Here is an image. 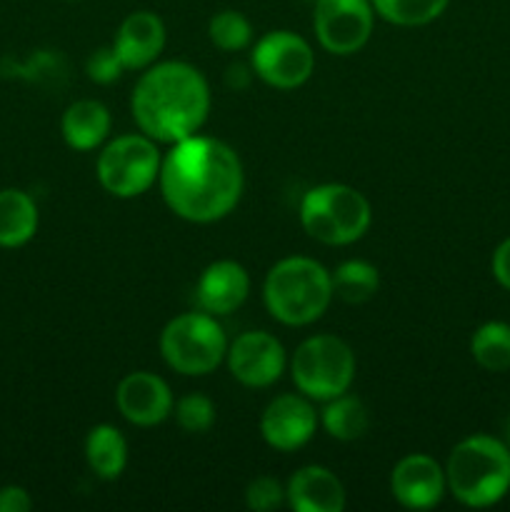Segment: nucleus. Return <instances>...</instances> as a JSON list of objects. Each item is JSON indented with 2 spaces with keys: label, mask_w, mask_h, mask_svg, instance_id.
I'll return each mask as SVG.
<instances>
[{
  "label": "nucleus",
  "mask_w": 510,
  "mask_h": 512,
  "mask_svg": "<svg viewBox=\"0 0 510 512\" xmlns=\"http://www.w3.org/2000/svg\"><path fill=\"white\" fill-rule=\"evenodd\" d=\"M158 185L170 213L208 225L233 213L243 195L245 173L228 143L195 133L170 145L160 163Z\"/></svg>",
  "instance_id": "obj_1"
},
{
  "label": "nucleus",
  "mask_w": 510,
  "mask_h": 512,
  "mask_svg": "<svg viewBox=\"0 0 510 512\" xmlns=\"http://www.w3.org/2000/svg\"><path fill=\"white\" fill-rule=\"evenodd\" d=\"M210 85L183 60L153 63L140 73L130 95V113L143 135L173 145L200 133L210 115Z\"/></svg>",
  "instance_id": "obj_2"
},
{
  "label": "nucleus",
  "mask_w": 510,
  "mask_h": 512,
  "mask_svg": "<svg viewBox=\"0 0 510 512\" xmlns=\"http://www.w3.org/2000/svg\"><path fill=\"white\" fill-rule=\"evenodd\" d=\"M333 278L323 263L305 255H290L268 270L263 303L270 318L288 328H305L325 315L333 303Z\"/></svg>",
  "instance_id": "obj_3"
},
{
  "label": "nucleus",
  "mask_w": 510,
  "mask_h": 512,
  "mask_svg": "<svg viewBox=\"0 0 510 512\" xmlns=\"http://www.w3.org/2000/svg\"><path fill=\"white\" fill-rule=\"evenodd\" d=\"M443 468L448 493L465 508H493L510 493V450L493 435L463 438Z\"/></svg>",
  "instance_id": "obj_4"
},
{
  "label": "nucleus",
  "mask_w": 510,
  "mask_h": 512,
  "mask_svg": "<svg viewBox=\"0 0 510 512\" xmlns=\"http://www.w3.org/2000/svg\"><path fill=\"white\" fill-rule=\"evenodd\" d=\"M300 225L313 240L333 248L353 245L373 223L370 200L345 183H323L310 188L300 200Z\"/></svg>",
  "instance_id": "obj_5"
},
{
  "label": "nucleus",
  "mask_w": 510,
  "mask_h": 512,
  "mask_svg": "<svg viewBox=\"0 0 510 512\" xmlns=\"http://www.w3.org/2000/svg\"><path fill=\"white\" fill-rule=\"evenodd\" d=\"M355 353L343 338L330 333L310 335L295 348L290 378L295 390L315 403H325L348 393L355 380Z\"/></svg>",
  "instance_id": "obj_6"
},
{
  "label": "nucleus",
  "mask_w": 510,
  "mask_h": 512,
  "mask_svg": "<svg viewBox=\"0 0 510 512\" xmlns=\"http://www.w3.org/2000/svg\"><path fill=\"white\" fill-rule=\"evenodd\" d=\"M228 338L218 318L205 310L175 315L160 333V355L170 370L188 378L210 375L225 363Z\"/></svg>",
  "instance_id": "obj_7"
},
{
  "label": "nucleus",
  "mask_w": 510,
  "mask_h": 512,
  "mask_svg": "<svg viewBox=\"0 0 510 512\" xmlns=\"http://www.w3.org/2000/svg\"><path fill=\"white\" fill-rule=\"evenodd\" d=\"M160 163H163V155L153 138L143 133L118 135L100 150L95 175L105 193L130 200L148 193L158 183Z\"/></svg>",
  "instance_id": "obj_8"
},
{
  "label": "nucleus",
  "mask_w": 510,
  "mask_h": 512,
  "mask_svg": "<svg viewBox=\"0 0 510 512\" xmlns=\"http://www.w3.org/2000/svg\"><path fill=\"white\" fill-rule=\"evenodd\" d=\"M255 78L278 90H295L310 80L315 70V53L303 35L293 30H270L255 40L250 53Z\"/></svg>",
  "instance_id": "obj_9"
},
{
  "label": "nucleus",
  "mask_w": 510,
  "mask_h": 512,
  "mask_svg": "<svg viewBox=\"0 0 510 512\" xmlns=\"http://www.w3.org/2000/svg\"><path fill=\"white\" fill-rule=\"evenodd\" d=\"M313 28L320 48L328 53L355 55L368 45L375 28L370 0H313Z\"/></svg>",
  "instance_id": "obj_10"
},
{
  "label": "nucleus",
  "mask_w": 510,
  "mask_h": 512,
  "mask_svg": "<svg viewBox=\"0 0 510 512\" xmlns=\"http://www.w3.org/2000/svg\"><path fill=\"white\" fill-rule=\"evenodd\" d=\"M225 363L230 375L245 388H270L283 378L288 355L275 335L265 330H248L228 345Z\"/></svg>",
  "instance_id": "obj_11"
},
{
  "label": "nucleus",
  "mask_w": 510,
  "mask_h": 512,
  "mask_svg": "<svg viewBox=\"0 0 510 512\" xmlns=\"http://www.w3.org/2000/svg\"><path fill=\"white\" fill-rule=\"evenodd\" d=\"M320 418L313 400L303 393H285L270 400L260 415V435L278 453H295L313 440Z\"/></svg>",
  "instance_id": "obj_12"
},
{
  "label": "nucleus",
  "mask_w": 510,
  "mask_h": 512,
  "mask_svg": "<svg viewBox=\"0 0 510 512\" xmlns=\"http://www.w3.org/2000/svg\"><path fill=\"white\" fill-rule=\"evenodd\" d=\"M390 493L408 510H433L448 493L445 468L433 455H405L390 473Z\"/></svg>",
  "instance_id": "obj_13"
},
{
  "label": "nucleus",
  "mask_w": 510,
  "mask_h": 512,
  "mask_svg": "<svg viewBox=\"0 0 510 512\" xmlns=\"http://www.w3.org/2000/svg\"><path fill=\"white\" fill-rule=\"evenodd\" d=\"M118 413L135 428H155L173 415V393L160 375L148 370L128 373L115 390Z\"/></svg>",
  "instance_id": "obj_14"
},
{
  "label": "nucleus",
  "mask_w": 510,
  "mask_h": 512,
  "mask_svg": "<svg viewBox=\"0 0 510 512\" xmlns=\"http://www.w3.org/2000/svg\"><path fill=\"white\" fill-rule=\"evenodd\" d=\"M250 295V275L238 260H215L200 273L195 283V300L200 310L223 318L235 313Z\"/></svg>",
  "instance_id": "obj_15"
},
{
  "label": "nucleus",
  "mask_w": 510,
  "mask_h": 512,
  "mask_svg": "<svg viewBox=\"0 0 510 512\" xmlns=\"http://www.w3.org/2000/svg\"><path fill=\"white\" fill-rule=\"evenodd\" d=\"M165 23L153 10H135L125 15L115 33L113 48L123 60L125 70H145L158 63L165 48Z\"/></svg>",
  "instance_id": "obj_16"
},
{
  "label": "nucleus",
  "mask_w": 510,
  "mask_h": 512,
  "mask_svg": "<svg viewBox=\"0 0 510 512\" xmlns=\"http://www.w3.org/2000/svg\"><path fill=\"white\" fill-rule=\"evenodd\" d=\"M348 495L333 470L305 465L285 483V505L295 512H343Z\"/></svg>",
  "instance_id": "obj_17"
},
{
  "label": "nucleus",
  "mask_w": 510,
  "mask_h": 512,
  "mask_svg": "<svg viewBox=\"0 0 510 512\" xmlns=\"http://www.w3.org/2000/svg\"><path fill=\"white\" fill-rule=\"evenodd\" d=\"M110 128H113L110 110L93 98L70 103L60 118V133H63L65 145L78 153L100 148L108 140Z\"/></svg>",
  "instance_id": "obj_18"
},
{
  "label": "nucleus",
  "mask_w": 510,
  "mask_h": 512,
  "mask_svg": "<svg viewBox=\"0 0 510 512\" xmlns=\"http://www.w3.org/2000/svg\"><path fill=\"white\" fill-rule=\"evenodd\" d=\"M40 225L33 195L20 188L0 190V248H23L35 238Z\"/></svg>",
  "instance_id": "obj_19"
},
{
  "label": "nucleus",
  "mask_w": 510,
  "mask_h": 512,
  "mask_svg": "<svg viewBox=\"0 0 510 512\" xmlns=\"http://www.w3.org/2000/svg\"><path fill=\"white\" fill-rule=\"evenodd\" d=\"M85 463L100 480H118L128 468V440L115 425L100 423L85 438Z\"/></svg>",
  "instance_id": "obj_20"
},
{
  "label": "nucleus",
  "mask_w": 510,
  "mask_h": 512,
  "mask_svg": "<svg viewBox=\"0 0 510 512\" xmlns=\"http://www.w3.org/2000/svg\"><path fill=\"white\" fill-rule=\"evenodd\" d=\"M320 425L330 438L340 443L360 440L370 428V410L358 395L343 393L333 400H325L323 410L318 413Z\"/></svg>",
  "instance_id": "obj_21"
},
{
  "label": "nucleus",
  "mask_w": 510,
  "mask_h": 512,
  "mask_svg": "<svg viewBox=\"0 0 510 512\" xmlns=\"http://www.w3.org/2000/svg\"><path fill=\"white\" fill-rule=\"evenodd\" d=\"M330 278H333L335 298H340L343 303L350 305L368 303V300L375 298V293H378L380 288L378 268H375L373 263H368V260H343V263L330 273Z\"/></svg>",
  "instance_id": "obj_22"
},
{
  "label": "nucleus",
  "mask_w": 510,
  "mask_h": 512,
  "mask_svg": "<svg viewBox=\"0 0 510 512\" xmlns=\"http://www.w3.org/2000/svg\"><path fill=\"white\" fill-rule=\"evenodd\" d=\"M470 355L485 373L510 370V323L488 320L470 338Z\"/></svg>",
  "instance_id": "obj_23"
},
{
  "label": "nucleus",
  "mask_w": 510,
  "mask_h": 512,
  "mask_svg": "<svg viewBox=\"0 0 510 512\" xmlns=\"http://www.w3.org/2000/svg\"><path fill=\"white\" fill-rule=\"evenodd\" d=\"M378 18L398 28H420L448 10L450 0H370Z\"/></svg>",
  "instance_id": "obj_24"
},
{
  "label": "nucleus",
  "mask_w": 510,
  "mask_h": 512,
  "mask_svg": "<svg viewBox=\"0 0 510 512\" xmlns=\"http://www.w3.org/2000/svg\"><path fill=\"white\" fill-rule=\"evenodd\" d=\"M208 38L223 53H240L253 43V25L240 10H220L208 20Z\"/></svg>",
  "instance_id": "obj_25"
},
{
  "label": "nucleus",
  "mask_w": 510,
  "mask_h": 512,
  "mask_svg": "<svg viewBox=\"0 0 510 512\" xmlns=\"http://www.w3.org/2000/svg\"><path fill=\"white\" fill-rule=\"evenodd\" d=\"M173 415L183 433L203 435L215 423V403L203 393H188L173 405Z\"/></svg>",
  "instance_id": "obj_26"
},
{
  "label": "nucleus",
  "mask_w": 510,
  "mask_h": 512,
  "mask_svg": "<svg viewBox=\"0 0 510 512\" xmlns=\"http://www.w3.org/2000/svg\"><path fill=\"white\" fill-rule=\"evenodd\" d=\"M245 505L253 512H273L285 505V485L270 475H258L245 488Z\"/></svg>",
  "instance_id": "obj_27"
},
{
  "label": "nucleus",
  "mask_w": 510,
  "mask_h": 512,
  "mask_svg": "<svg viewBox=\"0 0 510 512\" xmlns=\"http://www.w3.org/2000/svg\"><path fill=\"white\" fill-rule=\"evenodd\" d=\"M125 73L123 60L118 58L113 45H105V48H95L93 53L85 58V75L88 80L98 85H110Z\"/></svg>",
  "instance_id": "obj_28"
},
{
  "label": "nucleus",
  "mask_w": 510,
  "mask_h": 512,
  "mask_svg": "<svg viewBox=\"0 0 510 512\" xmlns=\"http://www.w3.org/2000/svg\"><path fill=\"white\" fill-rule=\"evenodd\" d=\"M33 498L23 485H3L0 488V512H28Z\"/></svg>",
  "instance_id": "obj_29"
},
{
  "label": "nucleus",
  "mask_w": 510,
  "mask_h": 512,
  "mask_svg": "<svg viewBox=\"0 0 510 512\" xmlns=\"http://www.w3.org/2000/svg\"><path fill=\"white\" fill-rule=\"evenodd\" d=\"M490 270H493L495 283L510 293V238H505L503 243L495 248L493 260H490Z\"/></svg>",
  "instance_id": "obj_30"
},
{
  "label": "nucleus",
  "mask_w": 510,
  "mask_h": 512,
  "mask_svg": "<svg viewBox=\"0 0 510 512\" xmlns=\"http://www.w3.org/2000/svg\"><path fill=\"white\" fill-rule=\"evenodd\" d=\"M253 68H245V65H230L228 73H225V78H228L230 85H235V90L245 88L248 85V80L253 78Z\"/></svg>",
  "instance_id": "obj_31"
},
{
  "label": "nucleus",
  "mask_w": 510,
  "mask_h": 512,
  "mask_svg": "<svg viewBox=\"0 0 510 512\" xmlns=\"http://www.w3.org/2000/svg\"><path fill=\"white\" fill-rule=\"evenodd\" d=\"M503 443L508 445V450H510V415H508V420H505V430H503Z\"/></svg>",
  "instance_id": "obj_32"
},
{
  "label": "nucleus",
  "mask_w": 510,
  "mask_h": 512,
  "mask_svg": "<svg viewBox=\"0 0 510 512\" xmlns=\"http://www.w3.org/2000/svg\"><path fill=\"white\" fill-rule=\"evenodd\" d=\"M68 3H80V0H68Z\"/></svg>",
  "instance_id": "obj_33"
}]
</instances>
